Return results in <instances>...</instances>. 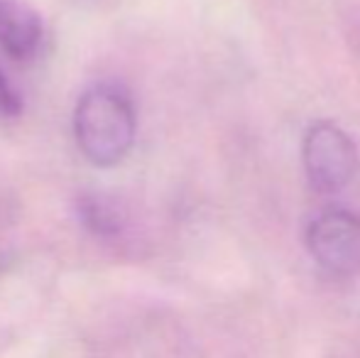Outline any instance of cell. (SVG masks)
Listing matches in <instances>:
<instances>
[{"label": "cell", "mask_w": 360, "mask_h": 358, "mask_svg": "<svg viewBox=\"0 0 360 358\" xmlns=\"http://www.w3.org/2000/svg\"><path fill=\"white\" fill-rule=\"evenodd\" d=\"M79 216L86 229L94 236H98V238H118V236H123V216L103 196H81Z\"/></svg>", "instance_id": "5"}, {"label": "cell", "mask_w": 360, "mask_h": 358, "mask_svg": "<svg viewBox=\"0 0 360 358\" xmlns=\"http://www.w3.org/2000/svg\"><path fill=\"white\" fill-rule=\"evenodd\" d=\"M20 113H22V98L0 69V115L3 118H18Z\"/></svg>", "instance_id": "6"}, {"label": "cell", "mask_w": 360, "mask_h": 358, "mask_svg": "<svg viewBox=\"0 0 360 358\" xmlns=\"http://www.w3.org/2000/svg\"><path fill=\"white\" fill-rule=\"evenodd\" d=\"M302 162L309 184L323 194L348 186L360 167L358 148L351 135L328 120H319L304 133Z\"/></svg>", "instance_id": "2"}, {"label": "cell", "mask_w": 360, "mask_h": 358, "mask_svg": "<svg viewBox=\"0 0 360 358\" xmlns=\"http://www.w3.org/2000/svg\"><path fill=\"white\" fill-rule=\"evenodd\" d=\"M135 130L138 115L133 98L118 84H96L76 103V145L96 167L118 165L133 148Z\"/></svg>", "instance_id": "1"}, {"label": "cell", "mask_w": 360, "mask_h": 358, "mask_svg": "<svg viewBox=\"0 0 360 358\" xmlns=\"http://www.w3.org/2000/svg\"><path fill=\"white\" fill-rule=\"evenodd\" d=\"M304 245L314 263L333 277L360 272V216L348 209H323L309 221Z\"/></svg>", "instance_id": "3"}, {"label": "cell", "mask_w": 360, "mask_h": 358, "mask_svg": "<svg viewBox=\"0 0 360 358\" xmlns=\"http://www.w3.org/2000/svg\"><path fill=\"white\" fill-rule=\"evenodd\" d=\"M42 18L25 0H0V49L8 57L25 62L39 52Z\"/></svg>", "instance_id": "4"}]
</instances>
